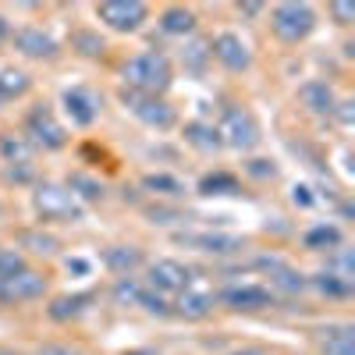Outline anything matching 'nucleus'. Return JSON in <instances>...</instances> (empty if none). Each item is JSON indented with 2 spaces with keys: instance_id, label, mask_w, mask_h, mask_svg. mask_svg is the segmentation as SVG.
I'll list each match as a JSON object with an SVG mask.
<instances>
[{
  "instance_id": "f8f14e48",
  "label": "nucleus",
  "mask_w": 355,
  "mask_h": 355,
  "mask_svg": "<svg viewBox=\"0 0 355 355\" xmlns=\"http://www.w3.org/2000/svg\"><path fill=\"white\" fill-rule=\"evenodd\" d=\"M178 242L189 245V249H199V252H210V256H231V252H242L245 242L234 239V234H178Z\"/></svg>"
},
{
  "instance_id": "b1692460",
  "label": "nucleus",
  "mask_w": 355,
  "mask_h": 355,
  "mask_svg": "<svg viewBox=\"0 0 355 355\" xmlns=\"http://www.w3.org/2000/svg\"><path fill=\"white\" fill-rule=\"evenodd\" d=\"M89 295H64V299H57L53 306H50V316L53 320H75V316H82L85 309H89Z\"/></svg>"
},
{
  "instance_id": "a18cd8bd",
  "label": "nucleus",
  "mask_w": 355,
  "mask_h": 355,
  "mask_svg": "<svg viewBox=\"0 0 355 355\" xmlns=\"http://www.w3.org/2000/svg\"><path fill=\"white\" fill-rule=\"evenodd\" d=\"M0 355H4V352H0Z\"/></svg>"
},
{
  "instance_id": "7c9ffc66",
  "label": "nucleus",
  "mask_w": 355,
  "mask_h": 355,
  "mask_svg": "<svg viewBox=\"0 0 355 355\" xmlns=\"http://www.w3.org/2000/svg\"><path fill=\"white\" fill-rule=\"evenodd\" d=\"M313 284H316L323 295H331V299H341V295L352 291V281H345V277H338V274H320Z\"/></svg>"
},
{
  "instance_id": "5701e85b",
  "label": "nucleus",
  "mask_w": 355,
  "mask_h": 355,
  "mask_svg": "<svg viewBox=\"0 0 355 355\" xmlns=\"http://www.w3.org/2000/svg\"><path fill=\"white\" fill-rule=\"evenodd\" d=\"M323 352L327 355H355V331L352 327L323 331Z\"/></svg>"
},
{
  "instance_id": "39448f33",
  "label": "nucleus",
  "mask_w": 355,
  "mask_h": 355,
  "mask_svg": "<svg viewBox=\"0 0 355 355\" xmlns=\"http://www.w3.org/2000/svg\"><path fill=\"white\" fill-rule=\"evenodd\" d=\"M121 103L139 117L142 125H150L157 132H164V128L174 125V110L160 96H146V93H135V89H121Z\"/></svg>"
},
{
  "instance_id": "aec40b11",
  "label": "nucleus",
  "mask_w": 355,
  "mask_h": 355,
  "mask_svg": "<svg viewBox=\"0 0 355 355\" xmlns=\"http://www.w3.org/2000/svg\"><path fill=\"white\" fill-rule=\"evenodd\" d=\"M142 189L153 192V196H167V199H182L185 196L182 178H174V174H146L142 178Z\"/></svg>"
},
{
  "instance_id": "f3484780",
  "label": "nucleus",
  "mask_w": 355,
  "mask_h": 355,
  "mask_svg": "<svg viewBox=\"0 0 355 355\" xmlns=\"http://www.w3.org/2000/svg\"><path fill=\"white\" fill-rule=\"evenodd\" d=\"M214 309V291H206V288H185L182 291V299H178V313L189 316V320H199Z\"/></svg>"
},
{
  "instance_id": "a211bd4d",
  "label": "nucleus",
  "mask_w": 355,
  "mask_h": 355,
  "mask_svg": "<svg viewBox=\"0 0 355 355\" xmlns=\"http://www.w3.org/2000/svg\"><path fill=\"white\" fill-rule=\"evenodd\" d=\"M33 150L36 146L25 135H0V157H4L8 164H15V167H25L28 160H33Z\"/></svg>"
},
{
  "instance_id": "20e7f679",
  "label": "nucleus",
  "mask_w": 355,
  "mask_h": 355,
  "mask_svg": "<svg viewBox=\"0 0 355 355\" xmlns=\"http://www.w3.org/2000/svg\"><path fill=\"white\" fill-rule=\"evenodd\" d=\"M217 135L224 146H231V150H252V146L259 142V125H256V117L249 110H239V107H231L224 114V121L217 125Z\"/></svg>"
},
{
  "instance_id": "c03bdc74",
  "label": "nucleus",
  "mask_w": 355,
  "mask_h": 355,
  "mask_svg": "<svg viewBox=\"0 0 355 355\" xmlns=\"http://www.w3.org/2000/svg\"><path fill=\"white\" fill-rule=\"evenodd\" d=\"M128 355H150V352H128Z\"/></svg>"
},
{
  "instance_id": "c9c22d12",
  "label": "nucleus",
  "mask_w": 355,
  "mask_h": 355,
  "mask_svg": "<svg viewBox=\"0 0 355 355\" xmlns=\"http://www.w3.org/2000/svg\"><path fill=\"white\" fill-rule=\"evenodd\" d=\"M249 174H256V178H274L277 167H274L270 160H252V164H249Z\"/></svg>"
},
{
  "instance_id": "9d476101",
  "label": "nucleus",
  "mask_w": 355,
  "mask_h": 355,
  "mask_svg": "<svg viewBox=\"0 0 355 355\" xmlns=\"http://www.w3.org/2000/svg\"><path fill=\"white\" fill-rule=\"evenodd\" d=\"M214 57L227 68V71H245L249 64H252V53H249V46H245V40L242 36H234V33H220L217 40H214Z\"/></svg>"
},
{
  "instance_id": "6e6552de",
  "label": "nucleus",
  "mask_w": 355,
  "mask_h": 355,
  "mask_svg": "<svg viewBox=\"0 0 355 355\" xmlns=\"http://www.w3.org/2000/svg\"><path fill=\"white\" fill-rule=\"evenodd\" d=\"M192 284V270L178 259H157L150 266V288L157 295H182Z\"/></svg>"
},
{
  "instance_id": "ea45409f",
  "label": "nucleus",
  "mask_w": 355,
  "mask_h": 355,
  "mask_svg": "<svg viewBox=\"0 0 355 355\" xmlns=\"http://www.w3.org/2000/svg\"><path fill=\"white\" fill-rule=\"evenodd\" d=\"M68 270H75V274H89V263H85V259H68Z\"/></svg>"
},
{
  "instance_id": "f704fd0d",
  "label": "nucleus",
  "mask_w": 355,
  "mask_h": 355,
  "mask_svg": "<svg viewBox=\"0 0 355 355\" xmlns=\"http://www.w3.org/2000/svg\"><path fill=\"white\" fill-rule=\"evenodd\" d=\"M150 220H153V224H178V220H185V217L178 214V210H167V206H153Z\"/></svg>"
},
{
  "instance_id": "2eb2a0df",
  "label": "nucleus",
  "mask_w": 355,
  "mask_h": 355,
  "mask_svg": "<svg viewBox=\"0 0 355 355\" xmlns=\"http://www.w3.org/2000/svg\"><path fill=\"white\" fill-rule=\"evenodd\" d=\"M299 96H302V103L313 110V114H334V107H338V100H334V89L327 85V82H306L302 89H299Z\"/></svg>"
},
{
  "instance_id": "bb28decb",
  "label": "nucleus",
  "mask_w": 355,
  "mask_h": 355,
  "mask_svg": "<svg viewBox=\"0 0 355 355\" xmlns=\"http://www.w3.org/2000/svg\"><path fill=\"white\" fill-rule=\"evenodd\" d=\"M199 192L202 196H227V192H239V182L231 174H206L199 182Z\"/></svg>"
},
{
  "instance_id": "7ed1b4c3",
  "label": "nucleus",
  "mask_w": 355,
  "mask_h": 355,
  "mask_svg": "<svg viewBox=\"0 0 355 355\" xmlns=\"http://www.w3.org/2000/svg\"><path fill=\"white\" fill-rule=\"evenodd\" d=\"M270 25L274 33L284 40V43H299L313 33L316 25V11L309 4H295V0H288V4H277L274 15H270Z\"/></svg>"
},
{
  "instance_id": "cd10ccee",
  "label": "nucleus",
  "mask_w": 355,
  "mask_h": 355,
  "mask_svg": "<svg viewBox=\"0 0 355 355\" xmlns=\"http://www.w3.org/2000/svg\"><path fill=\"white\" fill-rule=\"evenodd\" d=\"M25 89H28V78H25L21 71H4V75H0V103L21 96Z\"/></svg>"
},
{
  "instance_id": "58836bf2",
  "label": "nucleus",
  "mask_w": 355,
  "mask_h": 355,
  "mask_svg": "<svg viewBox=\"0 0 355 355\" xmlns=\"http://www.w3.org/2000/svg\"><path fill=\"white\" fill-rule=\"evenodd\" d=\"M36 355H75L71 348H61V345H43Z\"/></svg>"
},
{
  "instance_id": "9b49d317",
  "label": "nucleus",
  "mask_w": 355,
  "mask_h": 355,
  "mask_svg": "<svg viewBox=\"0 0 355 355\" xmlns=\"http://www.w3.org/2000/svg\"><path fill=\"white\" fill-rule=\"evenodd\" d=\"M61 103H64V114L71 117V125H78V128H89V125L96 121V114H100V103H96V96L89 93V89H82V85H75V89H64Z\"/></svg>"
},
{
  "instance_id": "dca6fc26",
  "label": "nucleus",
  "mask_w": 355,
  "mask_h": 355,
  "mask_svg": "<svg viewBox=\"0 0 355 355\" xmlns=\"http://www.w3.org/2000/svg\"><path fill=\"white\" fill-rule=\"evenodd\" d=\"M103 263L110 266L117 277H132L135 266H142V252H139L135 245H110V249L103 252Z\"/></svg>"
},
{
  "instance_id": "79ce46f5",
  "label": "nucleus",
  "mask_w": 355,
  "mask_h": 355,
  "mask_svg": "<svg viewBox=\"0 0 355 355\" xmlns=\"http://www.w3.org/2000/svg\"><path fill=\"white\" fill-rule=\"evenodd\" d=\"M231 355H263V352H256V348H245V352H231Z\"/></svg>"
},
{
  "instance_id": "f03ea898",
  "label": "nucleus",
  "mask_w": 355,
  "mask_h": 355,
  "mask_svg": "<svg viewBox=\"0 0 355 355\" xmlns=\"http://www.w3.org/2000/svg\"><path fill=\"white\" fill-rule=\"evenodd\" d=\"M33 206H36V214H40L43 220H68V224H78V220L85 217L82 202L71 196V189L50 185V182H46V185H36Z\"/></svg>"
},
{
  "instance_id": "c85d7f7f",
  "label": "nucleus",
  "mask_w": 355,
  "mask_h": 355,
  "mask_svg": "<svg viewBox=\"0 0 355 355\" xmlns=\"http://www.w3.org/2000/svg\"><path fill=\"white\" fill-rule=\"evenodd\" d=\"M21 245L33 249L36 256H53L57 252V239H53V234H43V231H25L21 234Z\"/></svg>"
},
{
  "instance_id": "2f4dec72",
  "label": "nucleus",
  "mask_w": 355,
  "mask_h": 355,
  "mask_svg": "<svg viewBox=\"0 0 355 355\" xmlns=\"http://www.w3.org/2000/svg\"><path fill=\"white\" fill-rule=\"evenodd\" d=\"M18 270H25L21 252H15V249H0V284H4L8 277H15Z\"/></svg>"
},
{
  "instance_id": "473e14b6",
  "label": "nucleus",
  "mask_w": 355,
  "mask_h": 355,
  "mask_svg": "<svg viewBox=\"0 0 355 355\" xmlns=\"http://www.w3.org/2000/svg\"><path fill=\"white\" fill-rule=\"evenodd\" d=\"M75 46H78V53H85V57H100V53L107 50L96 33H78V36H75Z\"/></svg>"
},
{
  "instance_id": "423d86ee",
  "label": "nucleus",
  "mask_w": 355,
  "mask_h": 355,
  "mask_svg": "<svg viewBox=\"0 0 355 355\" xmlns=\"http://www.w3.org/2000/svg\"><path fill=\"white\" fill-rule=\"evenodd\" d=\"M146 15H150V8L142 0H107V4L96 8V18L114 33H135L146 21Z\"/></svg>"
},
{
  "instance_id": "1a4fd4ad",
  "label": "nucleus",
  "mask_w": 355,
  "mask_h": 355,
  "mask_svg": "<svg viewBox=\"0 0 355 355\" xmlns=\"http://www.w3.org/2000/svg\"><path fill=\"white\" fill-rule=\"evenodd\" d=\"M46 295V277L36 274V270H18L15 277H8L4 284H0V302H36Z\"/></svg>"
},
{
  "instance_id": "0eeeda50",
  "label": "nucleus",
  "mask_w": 355,
  "mask_h": 355,
  "mask_svg": "<svg viewBox=\"0 0 355 355\" xmlns=\"http://www.w3.org/2000/svg\"><path fill=\"white\" fill-rule=\"evenodd\" d=\"M25 139L33 142V146H43V150H61V146L68 142L64 128L57 125V117L50 107H33V114H28V121H25Z\"/></svg>"
},
{
  "instance_id": "4468645a",
  "label": "nucleus",
  "mask_w": 355,
  "mask_h": 355,
  "mask_svg": "<svg viewBox=\"0 0 355 355\" xmlns=\"http://www.w3.org/2000/svg\"><path fill=\"white\" fill-rule=\"evenodd\" d=\"M15 46H18L25 57H36V61L57 53V43L43 33V28H18V33H15Z\"/></svg>"
},
{
  "instance_id": "a878e982",
  "label": "nucleus",
  "mask_w": 355,
  "mask_h": 355,
  "mask_svg": "<svg viewBox=\"0 0 355 355\" xmlns=\"http://www.w3.org/2000/svg\"><path fill=\"white\" fill-rule=\"evenodd\" d=\"M68 189H71V196H75V199L82 196L85 202H100V199H103V185H100V182H93V178H85V174H71Z\"/></svg>"
},
{
  "instance_id": "37998d69",
  "label": "nucleus",
  "mask_w": 355,
  "mask_h": 355,
  "mask_svg": "<svg viewBox=\"0 0 355 355\" xmlns=\"http://www.w3.org/2000/svg\"><path fill=\"white\" fill-rule=\"evenodd\" d=\"M4 36H8V21H4V18H0V40H4Z\"/></svg>"
},
{
  "instance_id": "4be33fe9",
  "label": "nucleus",
  "mask_w": 355,
  "mask_h": 355,
  "mask_svg": "<svg viewBox=\"0 0 355 355\" xmlns=\"http://www.w3.org/2000/svg\"><path fill=\"white\" fill-rule=\"evenodd\" d=\"M185 142L189 146H196V150H202V153H214V150H220V135H217V128L214 125H185Z\"/></svg>"
},
{
  "instance_id": "4c0bfd02",
  "label": "nucleus",
  "mask_w": 355,
  "mask_h": 355,
  "mask_svg": "<svg viewBox=\"0 0 355 355\" xmlns=\"http://www.w3.org/2000/svg\"><path fill=\"white\" fill-rule=\"evenodd\" d=\"M291 199L299 202V206H313V196H309V189H302V185L291 189Z\"/></svg>"
},
{
  "instance_id": "412c9836",
  "label": "nucleus",
  "mask_w": 355,
  "mask_h": 355,
  "mask_svg": "<svg viewBox=\"0 0 355 355\" xmlns=\"http://www.w3.org/2000/svg\"><path fill=\"white\" fill-rule=\"evenodd\" d=\"M306 249H313V252H320V249H338L341 245V227L338 224H316V227H309L306 231Z\"/></svg>"
},
{
  "instance_id": "f257e3e1",
  "label": "nucleus",
  "mask_w": 355,
  "mask_h": 355,
  "mask_svg": "<svg viewBox=\"0 0 355 355\" xmlns=\"http://www.w3.org/2000/svg\"><path fill=\"white\" fill-rule=\"evenodd\" d=\"M121 75H125V89H135V93H146V96L164 93V89L171 85V78H174L171 61L157 50H146V53L132 57V61H125Z\"/></svg>"
},
{
  "instance_id": "a19ab883",
  "label": "nucleus",
  "mask_w": 355,
  "mask_h": 355,
  "mask_svg": "<svg viewBox=\"0 0 355 355\" xmlns=\"http://www.w3.org/2000/svg\"><path fill=\"white\" fill-rule=\"evenodd\" d=\"M242 15H259V4H242Z\"/></svg>"
},
{
  "instance_id": "c756f323",
  "label": "nucleus",
  "mask_w": 355,
  "mask_h": 355,
  "mask_svg": "<svg viewBox=\"0 0 355 355\" xmlns=\"http://www.w3.org/2000/svg\"><path fill=\"white\" fill-rule=\"evenodd\" d=\"M139 295H142V284L135 277H117L114 284V299L121 306H139Z\"/></svg>"
},
{
  "instance_id": "ddd939ff",
  "label": "nucleus",
  "mask_w": 355,
  "mask_h": 355,
  "mask_svg": "<svg viewBox=\"0 0 355 355\" xmlns=\"http://www.w3.org/2000/svg\"><path fill=\"white\" fill-rule=\"evenodd\" d=\"M220 302L231 309H263V306H274V295L256 284H242V288H227L220 295Z\"/></svg>"
},
{
  "instance_id": "393cba45",
  "label": "nucleus",
  "mask_w": 355,
  "mask_h": 355,
  "mask_svg": "<svg viewBox=\"0 0 355 355\" xmlns=\"http://www.w3.org/2000/svg\"><path fill=\"white\" fill-rule=\"evenodd\" d=\"M270 281H274V288H277V291H288V295H299V291L309 284L302 274H295L291 266H284V263L277 266V270H270Z\"/></svg>"
},
{
  "instance_id": "6ab92c4d",
  "label": "nucleus",
  "mask_w": 355,
  "mask_h": 355,
  "mask_svg": "<svg viewBox=\"0 0 355 355\" xmlns=\"http://www.w3.org/2000/svg\"><path fill=\"white\" fill-rule=\"evenodd\" d=\"M160 28L167 36H189L192 28H196V15L189 8H167L160 15Z\"/></svg>"
},
{
  "instance_id": "e433bc0d",
  "label": "nucleus",
  "mask_w": 355,
  "mask_h": 355,
  "mask_svg": "<svg viewBox=\"0 0 355 355\" xmlns=\"http://www.w3.org/2000/svg\"><path fill=\"white\" fill-rule=\"evenodd\" d=\"M331 11H334V18H338L341 25H348V21L355 18V8H352V4H334Z\"/></svg>"
},
{
  "instance_id": "72a5a7b5",
  "label": "nucleus",
  "mask_w": 355,
  "mask_h": 355,
  "mask_svg": "<svg viewBox=\"0 0 355 355\" xmlns=\"http://www.w3.org/2000/svg\"><path fill=\"white\" fill-rule=\"evenodd\" d=\"M139 306H142L146 313H157V316H167V302L160 299V295H153V291H146V288H142V295H139Z\"/></svg>"
}]
</instances>
